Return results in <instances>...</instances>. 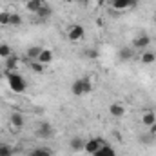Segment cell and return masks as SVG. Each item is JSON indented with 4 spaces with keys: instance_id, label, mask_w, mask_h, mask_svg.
Here are the masks:
<instances>
[{
    "instance_id": "1",
    "label": "cell",
    "mask_w": 156,
    "mask_h": 156,
    "mask_svg": "<svg viewBox=\"0 0 156 156\" xmlns=\"http://www.w3.org/2000/svg\"><path fill=\"white\" fill-rule=\"evenodd\" d=\"M71 93L75 96H83V94H89L93 93V80L89 76H83V78H78L73 82L71 85Z\"/></svg>"
},
{
    "instance_id": "2",
    "label": "cell",
    "mask_w": 156,
    "mask_h": 156,
    "mask_svg": "<svg viewBox=\"0 0 156 156\" xmlns=\"http://www.w3.org/2000/svg\"><path fill=\"white\" fill-rule=\"evenodd\" d=\"M5 78H7V85L13 93H24L27 89V82L20 73H5Z\"/></svg>"
},
{
    "instance_id": "3",
    "label": "cell",
    "mask_w": 156,
    "mask_h": 156,
    "mask_svg": "<svg viewBox=\"0 0 156 156\" xmlns=\"http://www.w3.org/2000/svg\"><path fill=\"white\" fill-rule=\"evenodd\" d=\"M104 144H105V142H104V140H100V138H91V140H85L83 153H87V154L94 156L98 151H100V147H102Z\"/></svg>"
},
{
    "instance_id": "4",
    "label": "cell",
    "mask_w": 156,
    "mask_h": 156,
    "mask_svg": "<svg viewBox=\"0 0 156 156\" xmlns=\"http://www.w3.org/2000/svg\"><path fill=\"white\" fill-rule=\"evenodd\" d=\"M67 38L71 40V42H80V40L85 37V29H83V26H80V24H75V26H71L69 29H67Z\"/></svg>"
},
{
    "instance_id": "5",
    "label": "cell",
    "mask_w": 156,
    "mask_h": 156,
    "mask_svg": "<svg viewBox=\"0 0 156 156\" xmlns=\"http://www.w3.org/2000/svg\"><path fill=\"white\" fill-rule=\"evenodd\" d=\"M138 4V0H111V7L115 11H127L133 9Z\"/></svg>"
},
{
    "instance_id": "6",
    "label": "cell",
    "mask_w": 156,
    "mask_h": 156,
    "mask_svg": "<svg viewBox=\"0 0 156 156\" xmlns=\"http://www.w3.org/2000/svg\"><path fill=\"white\" fill-rule=\"evenodd\" d=\"M149 45H151V37L149 35H138L133 40V49H136V51L149 49Z\"/></svg>"
},
{
    "instance_id": "7",
    "label": "cell",
    "mask_w": 156,
    "mask_h": 156,
    "mask_svg": "<svg viewBox=\"0 0 156 156\" xmlns=\"http://www.w3.org/2000/svg\"><path fill=\"white\" fill-rule=\"evenodd\" d=\"M20 58L16 55H11L9 58H5V73H16L20 69Z\"/></svg>"
},
{
    "instance_id": "8",
    "label": "cell",
    "mask_w": 156,
    "mask_h": 156,
    "mask_svg": "<svg viewBox=\"0 0 156 156\" xmlns=\"http://www.w3.org/2000/svg\"><path fill=\"white\" fill-rule=\"evenodd\" d=\"M37 62H40L42 66H49L51 62H53V51L51 49H45V47H42V51H40L38 58H37Z\"/></svg>"
},
{
    "instance_id": "9",
    "label": "cell",
    "mask_w": 156,
    "mask_h": 156,
    "mask_svg": "<svg viewBox=\"0 0 156 156\" xmlns=\"http://www.w3.org/2000/svg\"><path fill=\"white\" fill-rule=\"evenodd\" d=\"M140 62H142V64H145V66L154 64V62H156L154 51H151V49H144V51H142V55H140Z\"/></svg>"
},
{
    "instance_id": "10",
    "label": "cell",
    "mask_w": 156,
    "mask_h": 156,
    "mask_svg": "<svg viewBox=\"0 0 156 156\" xmlns=\"http://www.w3.org/2000/svg\"><path fill=\"white\" fill-rule=\"evenodd\" d=\"M51 134H53V127H51V123H49V122L40 123V127L37 129V136H40V138H49Z\"/></svg>"
},
{
    "instance_id": "11",
    "label": "cell",
    "mask_w": 156,
    "mask_h": 156,
    "mask_svg": "<svg viewBox=\"0 0 156 156\" xmlns=\"http://www.w3.org/2000/svg\"><path fill=\"white\" fill-rule=\"evenodd\" d=\"M9 123H11L13 129H20V127L24 125V115H20L18 111L11 113V116H9Z\"/></svg>"
},
{
    "instance_id": "12",
    "label": "cell",
    "mask_w": 156,
    "mask_h": 156,
    "mask_svg": "<svg viewBox=\"0 0 156 156\" xmlns=\"http://www.w3.org/2000/svg\"><path fill=\"white\" fill-rule=\"evenodd\" d=\"M45 4H47L45 0H27V2H26V9H27L29 13H33V15H35L40 7H44Z\"/></svg>"
},
{
    "instance_id": "13",
    "label": "cell",
    "mask_w": 156,
    "mask_h": 156,
    "mask_svg": "<svg viewBox=\"0 0 156 156\" xmlns=\"http://www.w3.org/2000/svg\"><path fill=\"white\" fill-rule=\"evenodd\" d=\"M109 115L115 118H122L123 115H125V107L122 105V104H118V102H115V104H111L109 105Z\"/></svg>"
},
{
    "instance_id": "14",
    "label": "cell",
    "mask_w": 156,
    "mask_h": 156,
    "mask_svg": "<svg viewBox=\"0 0 156 156\" xmlns=\"http://www.w3.org/2000/svg\"><path fill=\"white\" fill-rule=\"evenodd\" d=\"M69 147H71V151H83V147H85V140L83 138H80V136H73L71 138V142H69Z\"/></svg>"
},
{
    "instance_id": "15",
    "label": "cell",
    "mask_w": 156,
    "mask_h": 156,
    "mask_svg": "<svg viewBox=\"0 0 156 156\" xmlns=\"http://www.w3.org/2000/svg\"><path fill=\"white\" fill-rule=\"evenodd\" d=\"M133 56H134V49H133V47H123V49L118 51V58H120L122 62H129Z\"/></svg>"
},
{
    "instance_id": "16",
    "label": "cell",
    "mask_w": 156,
    "mask_h": 156,
    "mask_svg": "<svg viewBox=\"0 0 156 156\" xmlns=\"http://www.w3.org/2000/svg\"><path fill=\"white\" fill-rule=\"evenodd\" d=\"M51 15H53V9L49 7V4H45L44 7H40L38 11L35 13V16H37L38 20H47V18H49Z\"/></svg>"
},
{
    "instance_id": "17",
    "label": "cell",
    "mask_w": 156,
    "mask_h": 156,
    "mask_svg": "<svg viewBox=\"0 0 156 156\" xmlns=\"http://www.w3.org/2000/svg\"><path fill=\"white\" fill-rule=\"evenodd\" d=\"M142 123L145 125V127H153L156 123V115L153 113V111H147V113H144V116H142Z\"/></svg>"
},
{
    "instance_id": "18",
    "label": "cell",
    "mask_w": 156,
    "mask_h": 156,
    "mask_svg": "<svg viewBox=\"0 0 156 156\" xmlns=\"http://www.w3.org/2000/svg\"><path fill=\"white\" fill-rule=\"evenodd\" d=\"M94 156H116V151H115L109 144H104V145L100 147V151H98Z\"/></svg>"
},
{
    "instance_id": "19",
    "label": "cell",
    "mask_w": 156,
    "mask_h": 156,
    "mask_svg": "<svg viewBox=\"0 0 156 156\" xmlns=\"http://www.w3.org/2000/svg\"><path fill=\"white\" fill-rule=\"evenodd\" d=\"M40 51H42V47H40V45H31V47L27 49V58H29L31 62H35V60L38 58Z\"/></svg>"
},
{
    "instance_id": "20",
    "label": "cell",
    "mask_w": 156,
    "mask_h": 156,
    "mask_svg": "<svg viewBox=\"0 0 156 156\" xmlns=\"http://www.w3.org/2000/svg\"><path fill=\"white\" fill-rule=\"evenodd\" d=\"M29 156H53L51 153V149H47V147H38V149H33Z\"/></svg>"
},
{
    "instance_id": "21",
    "label": "cell",
    "mask_w": 156,
    "mask_h": 156,
    "mask_svg": "<svg viewBox=\"0 0 156 156\" xmlns=\"http://www.w3.org/2000/svg\"><path fill=\"white\" fill-rule=\"evenodd\" d=\"M13 55V51H11V47L7 45V44H0V58H9Z\"/></svg>"
},
{
    "instance_id": "22",
    "label": "cell",
    "mask_w": 156,
    "mask_h": 156,
    "mask_svg": "<svg viewBox=\"0 0 156 156\" xmlns=\"http://www.w3.org/2000/svg\"><path fill=\"white\" fill-rule=\"evenodd\" d=\"M9 20H11V13L0 11V26H9Z\"/></svg>"
},
{
    "instance_id": "23",
    "label": "cell",
    "mask_w": 156,
    "mask_h": 156,
    "mask_svg": "<svg viewBox=\"0 0 156 156\" xmlns=\"http://www.w3.org/2000/svg\"><path fill=\"white\" fill-rule=\"evenodd\" d=\"M22 24V16L16 15V13H11V20H9V26H20Z\"/></svg>"
},
{
    "instance_id": "24",
    "label": "cell",
    "mask_w": 156,
    "mask_h": 156,
    "mask_svg": "<svg viewBox=\"0 0 156 156\" xmlns=\"http://www.w3.org/2000/svg\"><path fill=\"white\" fill-rule=\"evenodd\" d=\"M11 154H13V149H11L9 145L2 144V145H0V156H11Z\"/></svg>"
},
{
    "instance_id": "25",
    "label": "cell",
    "mask_w": 156,
    "mask_h": 156,
    "mask_svg": "<svg viewBox=\"0 0 156 156\" xmlns=\"http://www.w3.org/2000/svg\"><path fill=\"white\" fill-rule=\"evenodd\" d=\"M44 67H45V66H42V64L37 62V60H35V62H31V71H33V73H42V71H44Z\"/></svg>"
},
{
    "instance_id": "26",
    "label": "cell",
    "mask_w": 156,
    "mask_h": 156,
    "mask_svg": "<svg viewBox=\"0 0 156 156\" xmlns=\"http://www.w3.org/2000/svg\"><path fill=\"white\" fill-rule=\"evenodd\" d=\"M89 56H91V58H96V56H98V53H96V51H89Z\"/></svg>"
},
{
    "instance_id": "27",
    "label": "cell",
    "mask_w": 156,
    "mask_h": 156,
    "mask_svg": "<svg viewBox=\"0 0 156 156\" xmlns=\"http://www.w3.org/2000/svg\"><path fill=\"white\" fill-rule=\"evenodd\" d=\"M75 2H78L80 5H85V4H89V0H75Z\"/></svg>"
},
{
    "instance_id": "28",
    "label": "cell",
    "mask_w": 156,
    "mask_h": 156,
    "mask_svg": "<svg viewBox=\"0 0 156 156\" xmlns=\"http://www.w3.org/2000/svg\"><path fill=\"white\" fill-rule=\"evenodd\" d=\"M151 134H153V136H156V123L151 127Z\"/></svg>"
},
{
    "instance_id": "29",
    "label": "cell",
    "mask_w": 156,
    "mask_h": 156,
    "mask_svg": "<svg viewBox=\"0 0 156 156\" xmlns=\"http://www.w3.org/2000/svg\"><path fill=\"white\" fill-rule=\"evenodd\" d=\"M93 2H94V4H96V5H102V4H104V2H105V0H93Z\"/></svg>"
},
{
    "instance_id": "30",
    "label": "cell",
    "mask_w": 156,
    "mask_h": 156,
    "mask_svg": "<svg viewBox=\"0 0 156 156\" xmlns=\"http://www.w3.org/2000/svg\"><path fill=\"white\" fill-rule=\"evenodd\" d=\"M15 2H27V0H15Z\"/></svg>"
},
{
    "instance_id": "31",
    "label": "cell",
    "mask_w": 156,
    "mask_h": 156,
    "mask_svg": "<svg viewBox=\"0 0 156 156\" xmlns=\"http://www.w3.org/2000/svg\"><path fill=\"white\" fill-rule=\"evenodd\" d=\"M154 24H156V15H154Z\"/></svg>"
}]
</instances>
